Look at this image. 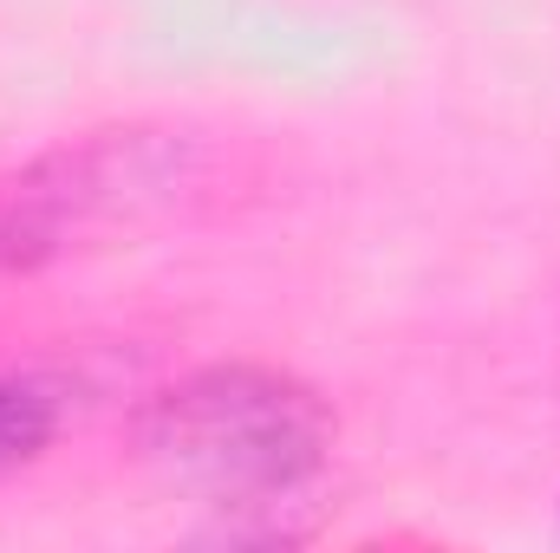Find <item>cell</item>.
Instances as JSON below:
<instances>
[{"label":"cell","mask_w":560,"mask_h":553,"mask_svg":"<svg viewBox=\"0 0 560 553\" xmlns=\"http://www.w3.org/2000/svg\"><path fill=\"white\" fill-rule=\"evenodd\" d=\"M339 416L319 385L261 358H215L156 385L131 416L138 462L222 515V541H287V508L326 475Z\"/></svg>","instance_id":"6da1fadb"},{"label":"cell","mask_w":560,"mask_h":553,"mask_svg":"<svg viewBox=\"0 0 560 553\" xmlns=\"http://www.w3.org/2000/svg\"><path fill=\"white\" fill-rule=\"evenodd\" d=\"M202 189V143L176 125H112L0 176V274H39L170 222Z\"/></svg>","instance_id":"7a4b0ae2"},{"label":"cell","mask_w":560,"mask_h":553,"mask_svg":"<svg viewBox=\"0 0 560 553\" xmlns=\"http://www.w3.org/2000/svg\"><path fill=\"white\" fill-rule=\"evenodd\" d=\"M66 430V391L39 372H0V482L33 469Z\"/></svg>","instance_id":"3957f363"},{"label":"cell","mask_w":560,"mask_h":553,"mask_svg":"<svg viewBox=\"0 0 560 553\" xmlns=\"http://www.w3.org/2000/svg\"><path fill=\"white\" fill-rule=\"evenodd\" d=\"M555 534H560V508H555Z\"/></svg>","instance_id":"277c9868"}]
</instances>
